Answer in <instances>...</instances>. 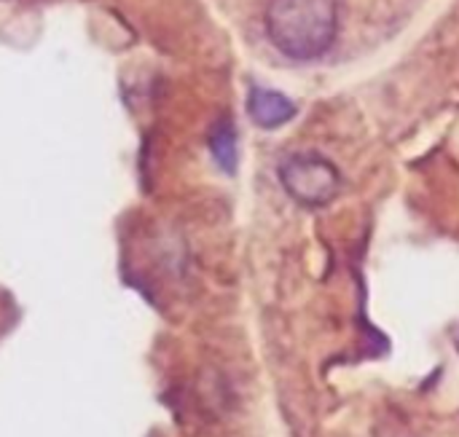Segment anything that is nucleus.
Here are the masks:
<instances>
[{"label":"nucleus","mask_w":459,"mask_h":437,"mask_svg":"<svg viewBox=\"0 0 459 437\" xmlns=\"http://www.w3.org/2000/svg\"><path fill=\"white\" fill-rule=\"evenodd\" d=\"M264 24L280 54L312 62L325 56L336 40L339 5L336 0H272Z\"/></svg>","instance_id":"nucleus-1"},{"label":"nucleus","mask_w":459,"mask_h":437,"mask_svg":"<svg viewBox=\"0 0 459 437\" xmlns=\"http://www.w3.org/2000/svg\"><path fill=\"white\" fill-rule=\"evenodd\" d=\"M280 183L301 207H325L342 188V175L333 161L320 153H290L280 164Z\"/></svg>","instance_id":"nucleus-2"},{"label":"nucleus","mask_w":459,"mask_h":437,"mask_svg":"<svg viewBox=\"0 0 459 437\" xmlns=\"http://www.w3.org/2000/svg\"><path fill=\"white\" fill-rule=\"evenodd\" d=\"M299 113V105L277 91V89H266V86H258L253 83L250 91H247V116L255 126L261 129H280L285 126L288 121H293Z\"/></svg>","instance_id":"nucleus-3"},{"label":"nucleus","mask_w":459,"mask_h":437,"mask_svg":"<svg viewBox=\"0 0 459 437\" xmlns=\"http://www.w3.org/2000/svg\"><path fill=\"white\" fill-rule=\"evenodd\" d=\"M210 153L215 159V164L226 172L234 175L237 164H239V148H237V129L234 121L229 116L218 118L212 132H210Z\"/></svg>","instance_id":"nucleus-4"}]
</instances>
